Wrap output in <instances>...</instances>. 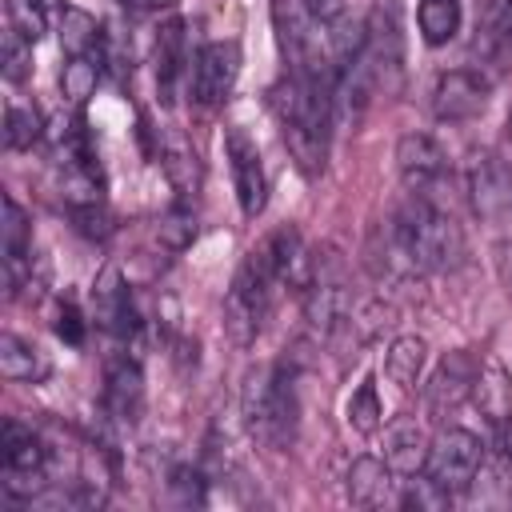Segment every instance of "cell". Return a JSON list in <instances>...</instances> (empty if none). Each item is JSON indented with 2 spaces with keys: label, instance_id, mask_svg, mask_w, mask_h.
Listing matches in <instances>:
<instances>
[{
  "label": "cell",
  "instance_id": "cell-37",
  "mask_svg": "<svg viewBox=\"0 0 512 512\" xmlns=\"http://www.w3.org/2000/svg\"><path fill=\"white\" fill-rule=\"evenodd\" d=\"M304 4H308V12H312L320 24H332V20L344 16V0H304Z\"/></svg>",
  "mask_w": 512,
  "mask_h": 512
},
{
  "label": "cell",
  "instance_id": "cell-4",
  "mask_svg": "<svg viewBox=\"0 0 512 512\" xmlns=\"http://www.w3.org/2000/svg\"><path fill=\"white\" fill-rule=\"evenodd\" d=\"M484 464V444L480 436H472L468 428H440L428 444V464L424 472L444 488V492H464L472 488L476 472Z\"/></svg>",
  "mask_w": 512,
  "mask_h": 512
},
{
  "label": "cell",
  "instance_id": "cell-39",
  "mask_svg": "<svg viewBox=\"0 0 512 512\" xmlns=\"http://www.w3.org/2000/svg\"><path fill=\"white\" fill-rule=\"evenodd\" d=\"M124 4H128V0H124ZM132 4H136V8H172L176 0H132Z\"/></svg>",
  "mask_w": 512,
  "mask_h": 512
},
{
  "label": "cell",
  "instance_id": "cell-29",
  "mask_svg": "<svg viewBox=\"0 0 512 512\" xmlns=\"http://www.w3.org/2000/svg\"><path fill=\"white\" fill-rule=\"evenodd\" d=\"M4 28L24 36L28 44H36L48 32V16H44L40 0H4Z\"/></svg>",
  "mask_w": 512,
  "mask_h": 512
},
{
  "label": "cell",
  "instance_id": "cell-31",
  "mask_svg": "<svg viewBox=\"0 0 512 512\" xmlns=\"http://www.w3.org/2000/svg\"><path fill=\"white\" fill-rule=\"evenodd\" d=\"M380 420H384L380 392H376V384H372V380H364V384L352 392V400H348V424H352L356 432H376V428H380Z\"/></svg>",
  "mask_w": 512,
  "mask_h": 512
},
{
  "label": "cell",
  "instance_id": "cell-26",
  "mask_svg": "<svg viewBox=\"0 0 512 512\" xmlns=\"http://www.w3.org/2000/svg\"><path fill=\"white\" fill-rule=\"evenodd\" d=\"M100 72H104L100 56H68V64H64V72H60V92H64V100L84 104V100L96 92Z\"/></svg>",
  "mask_w": 512,
  "mask_h": 512
},
{
  "label": "cell",
  "instance_id": "cell-14",
  "mask_svg": "<svg viewBox=\"0 0 512 512\" xmlns=\"http://www.w3.org/2000/svg\"><path fill=\"white\" fill-rule=\"evenodd\" d=\"M304 320L320 340H332V336L348 332V320H352L348 288L332 276H316V284L304 292Z\"/></svg>",
  "mask_w": 512,
  "mask_h": 512
},
{
  "label": "cell",
  "instance_id": "cell-1",
  "mask_svg": "<svg viewBox=\"0 0 512 512\" xmlns=\"http://www.w3.org/2000/svg\"><path fill=\"white\" fill-rule=\"evenodd\" d=\"M464 256V236L456 220L436 208L428 196H408L400 212L384 228L380 268L388 276H420V272H448Z\"/></svg>",
  "mask_w": 512,
  "mask_h": 512
},
{
  "label": "cell",
  "instance_id": "cell-33",
  "mask_svg": "<svg viewBox=\"0 0 512 512\" xmlns=\"http://www.w3.org/2000/svg\"><path fill=\"white\" fill-rule=\"evenodd\" d=\"M448 500H452V492H444L428 472H420L416 480L408 476V488H404V496H400V504L404 508H448Z\"/></svg>",
  "mask_w": 512,
  "mask_h": 512
},
{
  "label": "cell",
  "instance_id": "cell-40",
  "mask_svg": "<svg viewBox=\"0 0 512 512\" xmlns=\"http://www.w3.org/2000/svg\"><path fill=\"white\" fill-rule=\"evenodd\" d=\"M508 140H512V112H508Z\"/></svg>",
  "mask_w": 512,
  "mask_h": 512
},
{
  "label": "cell",
  "instance_id": "cell-38",
  "mask_svg": "<svg viewBox=\"0 0 512 512\" xmlns=\"http://www.w3.org/2000/svg\"><path fill=\"white\" fill-rule=\"evenodd\" d=\"M496 268H500L504 284H512V240H500L496 244Z\"/></svg>",
  "mask_w": 512,
  "mask_h": 512
},
{
  "label": "cell",
  "instance_id": "cell-23",
  "mask_svg": "<svg viewBox=\"0 0 512 512\" xmlns=\"http://www.w3.org/2000/svg\"><path fill=\"white\" fill-rule=\"evenodd\" d=\"M0 372H4L8 380L36 384V380H44V376H48V360L40 356V348H36V344H28V340H20V336L4 332V336H0Z\"/></svg>",
  "mask_w": 512,
  "mask_h": 512
},
{
  "label": "cell",
  "instance_id": "cell-17",
  "mask_svg": "<svg viewBox=\"0 0 512 512\" xmlns=\"http://www.w3.org/2000/svg\"><path fill=\"white\" fill-rule=\"evenodd\" d=\"M472 400L480 408V416L488 424H508L512 420V376L500 360H484L476 368V380H472Z\"/></svg>",
  "mask_w": 512,
  "mask_h": 512
},
{
  "label": "cell",
  "instance_id": "cell-13",
  "mask_svg": "<svg viewBox=\"0 0 512 512\" xmlns=\"http://www.w3.org/2000/svg\"><path fill=\"white\" fill-rule=\"evenodd\" d=\"M472 380H476V364L468 352H452L440 360V368L432 372V380L424 384V408L432 420H448L468 396H472Z\"/></svg>",
  "mask_w": 512,
  "mask_h": 512
},
{
  "label": "cell",
  "instance_id": "cell-5",
  "mask_svg": "<svg viewBox=\"0 0 512 512\" xmlns=\"http://www.w3.org/2000/svg\"><path fill=\"white\" fill-rule=\"evenodd\" d=\"M468 200L476 208V216L484 220H508L512 216V164L492 152L480 148L468 156Z\"/></svg>",
  "mask_w": 512,
  "mask_h": 512
},
{
  "label": "cell",
  "instance_id": "cell-18",
  "mask_svg": "<svg viewBox=\"0 0 512 512\" xmlns=\"http://www.w3.org/2000/svg\"><path fill=\"white\" fill-rule=\"evenodd\" d=\"M160 168H164V176H168V184H172V192L180 196V200H188V196H196L200 192V180H204V164H200V156H196V148L184 140V136H168L164 144H160Z\"/></svg>",
  "mask_w": 512,
  "mask_h": 512
},
{
  "label": "cell",
  "instance_id": "cell-8",
  "mask_svg": "<svg viewBox=\"0 0 512 512\" xmlns=\"http://www.w3.org/2000/svg\"><path fill=\"white\" fill-rule=\"evenodd\" d=\"M92 316L104 332H112L120 340H136V332H140V312L132 304L124 272L116 264H104L96 284H92Z\"/></svg>",
  "mask_w": 512,
  "mask_h": 512
},
{
  "label": "cell",
  "instance_id": "cell-19",
  "mask_svg": "<svg viewBox=\"0 0 512 512\" xmlns=\"http://www.w3.org/2000/svg\"><path fill=\"white\" fill-rule=\"evenodd\" d=\"M188 68V36H184V20H168L156 32V84H160V100H172L176 80Z\"/></svg>",
  "mask_w": 512,
  "mask_h": 512
},
{
  "label": "cell",
  "instance_id": "cell-32",
  "mask_svg": "<svg viewBox=\"0 0 512 512\" xmlns=\"http://www.w3.org/2000/svg\"><path fill=\"white\" fill-rule=\"evenodd\" d=\"M208 496V480L200 476V468L192 464H180L168 472V500L180 504V508H200Z\"/></svg>",
  "mask_w": 512,
  "mask_h": 512
},
{
  "label": "cell",
  "instance_id": "cell-34",
  "mask_svg": "<svg viewBox=\"0 0 512 512\" xmlns=\"http://www.w3.org/2000/svg\"><path fill=\"white\" fill-rule=\"evenodd\" d=\"M484 36H488L492 48H512V0H500V4L492 8Z\"/></svg>",
  "mask_w": 512,
  "mask_h": 512
},
{
  "label": "cell",
  "instance_id": "cell-6",
  "mask_svg": "<svg viewBox=\"0 0 512 512\" xmlns=\"http://www.w3.org/2000/svg\"><path fill=\"white\" fill-rule=\"evenodd\" d=\"M364 60L376 76V88H396L400 72H404V36H400V20L396 8H372V16L364 20Z\"/></svg>",
  "mask_w": 512,
  "mask_h": 512
},
{
  "label": "cell",
  "instance_id": "cell-22",
  "mask_svg": "<svg viewBox=\"0 0 512 512\" xmlns=\"http://www.w3.org/2000/svg\"><path fill=\"white\" fill-rule=\"evenodd\" d=\"M424 360H428V344L420 336H396L388 344V356H384V372L396 388L412 392L420 384V372H424Z\"/></svg>",
  "mask_w": 512,
  "mask_h": 512
},
{
  "label": "cell",
  "instance_id": "cell-11",
  "mask_svg": "<svg viewBox=\"0 0 512 512\" xmlns=\"http://www.w3.org/2000/svg\"><path fill=\"white\" fill-rule=\"evenodd\" d=\"M264 256L272 264V276L280 288H292V292H308L316 284V256L308 252L304 236L296 228H276L264 244Z\"/></svg>",
  "mask_w": 512,
  "mask_h": 512
},
{
  "label": "cell",
  "instance_id": "cell-27",
  "mask_svg": "<svg viewBox=\"0 0 512 512\" xmlns=\"http://www.w3.org/2000/svg\"><path fill=\"white\" fill-rule=\"evenodd\" d=\"M40 132H44V120H40L36 108H28V104H8V112H4V144H8L12 152L32 148V144L40 140Z\"/></svg>",
  "mask_w": 512,
  "mask_h": 512
},
{
  "label": "cell",
  "instance_id": "cell-10",
  "mask_svg": "<svg viewBox=\"0 0 512 512\" xmlns=\"http://www.w3.org/2000/svg\"><path fill=\"white\" fill-rule=\"evenodd\" d=\"M484 104H488V80L480 72H468V68L440 72V80L432 88V112H436V120L460 124V120L480 116Z\"/></svg>",
  "mask_w": 512,
  "mask_h": 512
},
{
  "label": "cell",
  "instance_id": "cell-12",
  "mask_svg": "<svg viewBox=\"0 0 512 512\" xmlns=\"http://www.w3.org/2000/svg\"><path fill=\"white\" fill-rule=\"evenodd\" d=\"M396 164H400L404 184H408L416 196H428V200H432V188L448 176V156H444V148H440L432 136H424V132L400 136V144H396Z\"/></svg>",
  "mask_w": 512,
  "mask_h": 512
},
{
  "label": "cell",
  "instance_id": "cell-3",
  "mask_svg": "<svg viewBox=\"0 0 512 512\" xmlns=\"http://www.w3.org/2000/svg\"><path fill=\"white\" fill-rule=\"evenodd\" d=\"M272 288L276 276H272V264L264 256V248H252L244 256V264L236 268V280L224 296V332L244 348L256 340V332L264 328V316L272 308Z\"/></svg>",
  "mask_w": 512,
  "mask_h": 512
},
{
  "label": "cell",
  "instance_id": "cell-25",
  "mask_svg": "<svg viewBox=\"0 0 512 512\" xmlns=\"http://www.w3.org/2000/svg\"><path fill=\"white\" fill-rule=\"evenodd\" d=\"M416 24H420V36L432 48L448 44L460 32V0H420L416 4Z\"/></svg>",
  "mask_w": 512,
  "mask_h": 512
},
{
  "label": "cell",
  "instance_id": "cell-16",
  "mask_svg": "<svg viewBox=\"0 0 512 512\" xmlns=\"http://www.w3.org/2000/svg\"><path fill=\"white\" fill-rule=\"evenodd\" d=\"M104 412L116 424H136L144 412V376L136 368V360H116L108 364L104 376Z\"/></svg>",
  "mask_w": 512,
  "mask_h": 512
},
{
  "label": "cell",
  "instance_id": "cell-24",
  "mask_svg": "<svg viewBox=\"0 0 512 512\" xmlns=\"http://www.w3.org/2000/svg\"><path fill=\"white\" fill-rule=\"evenodd\" d=\"M100 44H104V28L96 24V16L84 12V8H64V16H60V48L68 56H100Z\"/></svg>",
  "mask_w": 512,
  "mask_h": 512
},
{
  "label": "cell",
  "instance_id": "cell-36",
  "mask_svg": "<svg viewBox=\"0 0 512 512\" xmlns=\"http://www.w3.org/2000/svg\"><path fill=\"white\" fill-rule=\"evenodd\" d=\"M56 336L64 340V344H84V316H80V308L76 304H60V312H56Z\"/></svg>",
  "mask_w": 512,
  "mask_h": 512
},
{
  "label": "cell",
  "instance_id": "cell-9",
  "mask_svg": "<svg viewBox=\"0 0 512 512\" xmlns=\"http://www.w3.org/2000/svg\"><path fill=\"white\" fill-rule=\"evenodd\" d=\"M224 156L232 164V184H236V200L244 216H260L264 200H268V184H264V164L256 152V140L244 128H228L224 132Z\"/></svg>",
  "mask_w": 512,
  "mask_h": 512
},
{
  "label": "cell",
  "instance_id": "cell-2",
  "mask_svg": "<svg viewBox=\"0 0 512 512\" xmlns=\"http://www.w3.org/2000/svg\"><path fill=\"white\" fill-rule=\"evenodd\" d=\"M240 408H244L248 432H252L260 444H268V448H288V444L296 440L300 400H296L292 372H284L280 364H264V368H252V372L244 376Z\"/></svg>",
  "mask_w": 512,
  "mask_h": 512
},
{
  "label": "cell",
  "instance_id": "cell-30",
  "mask_svg": "<svg viewBox=\"0 0 512 512\" xmlns=\"http://www.w3.org/2000/svg\"><path fill=\"white\" fill-rule=\"evenodd\" d=\"M0 72L8 84H24L32 76V44L24 36H16L12 28H4V44H0Z\"/></svg>",
  "mask_w": 512,
  "mask_h": 512
},
{
  "label": "cell",
  "instance_id": "cell-15",
  "mask_svg": "<svg viewBox=\"0 0 512 512\" xmlns=\"http://www.w3.org/2000/svg\"><path fill=\"white\" fill-rule=\"evenodd\" d=\"M428 444L432 440H428L424 424H416L412 416H400L384 432V464L396 476H420L428 464Z\"/></svg>",
  "mask_w": 512,
  "mask_h": 512
},
{
  "label": "cell",
  "instance_id": "cell-7",
  "mask_svg": "<svg viewBox=\"0 0 512 512\" xmlns=\"http://www.w3.org/2000/svg\"><path fill=\"white\" fill-rule=\"evenodd\" d=\"M188 76H192V100L200 108H216L232 92V84L240 76V48H236V40H212V44H204L196 52Z\"/></svg>",
  "mask_w": 512,
  "mask_h": 512
},
{
  "label": "cell",
  "instance_id": "cell-21",
  "mask_svg": "<svg viewBox=\"0 0 512 512\" xmlns=\"http://www.w3.org/2000/svg\"><path fill=\"white\" fill-rule=\"evenodd\" d=\"M392 476L396 472L376 456L352 460V468H348V500L356 508H376V504L392 500Z\"/></svg>",
  "mask_w": 512,
  "mask_h": 512
},
{
  "label": "cell",
  "instance_id": "cell-35",
  "mask_svg": "<svg viewBox=\"0 0 512 512\" xmlns=\"http://www.w3.org/2000/svg\"><path fill=\"white\" fill-rule=\"evenodd\" d=\"M72 220H76V228H80L84 236H92V240H104V236L112 232V220H108V212H104L100 204L72 208Z\"/></svg>",
  "mask_w": 512,
  "mask_h": 512
},
{
  "label": "cell",
  "instance_id": "cell-28",
  "mask_svg": "<svg viewBox=\"0 0 512 512\" xmlns=\"http://www.w3.org/2000/svg\"><path fill=\"white\" fill-rule=\"evenodd\" d=\"M156 240L172 252H184L192 240H196V212L180 200L176 208H168L160 220H156Z\"/></svg>",
  "mask_w": 512,
  "mask_h": 512
},
{
  "label": "cell",
  "instance_id": "cell-20",
  "mask_svg": "<svg viewBox=\"0 0 512 512\" xmlns=\"http://www.w3.org/2000/svg\"><path fill=\"white\" fill-rule=\"evenodd\" d=\"M0 460H4V468H16V472H44L48 468V448L28 424L4 420V428H0Z\"/></svg>",
  "mask_w": 512,
  "mask_h": 512
}]
</instances>
